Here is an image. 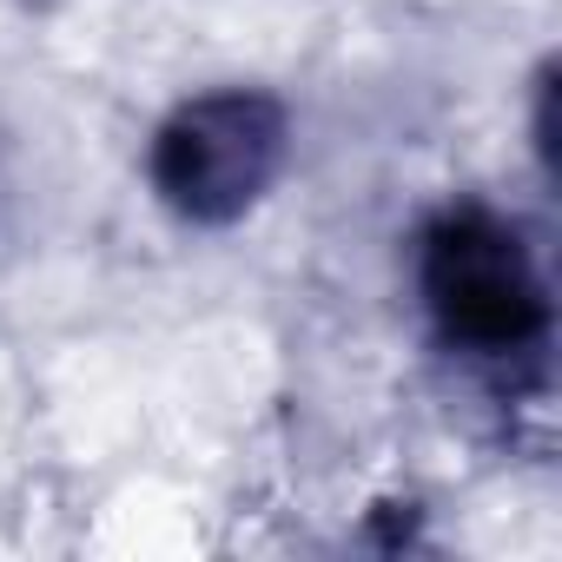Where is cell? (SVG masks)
Masks as SVG:
<instances>
[{"instance_id": "cell-2", "label": "cell", "mask_w": 562, "mask_h": 562, "mask_svg": "<svg viewBox=\"0 0 562 562\" xmlns=\"http://www.w3.org/2000/svg\"><path fill=\"white\" fill-rule=\"evenodd\" d=\"M285 153H292L285 106L258 87H218L186 100L153 133L146 172L159 205L179 212L186 225H232L271 192V179L285 172Z\"/></svg>"}, {"instance_id": "cell-1", "label": "cell", "mask_w": 562, "mask_h": 562, "mask_svg": "<svg viewBox=\"0 0 562 562\" xmlns=\"http://www.w3.org/2000/svg\"><path fill=\"white\" fill-rule=\"evenodd\" d=\"M417 292L437 338L476 364H522L549 338V292L522 232L490 205H443L417 238Z\"/></svg>"}]
</instances>
